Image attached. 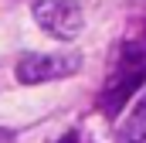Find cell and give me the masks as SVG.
<instances>
[{"mask_svg": "<svg viewBox=\"0 0 146 143\" xmlns=\"http://www.w3.org/2000/svg\"><path fill=\"white\" fill-rule=\"evenodd\" d=\"M34 21L58 41H72L85 27V14L72 0H34Z\"/></svg>", "mask_w": 146, "mask_h": 143, "instance_id": "6da1fadb", "label": "cell"}, {"mask_svg": "<svg viewBox=\"0 0 146 143\" xmlns=\"http://www.w3.org/2000/svg\"><path fill=\"white\" fill-rule=\"evenodd\" d=\"M82 68V55L75 51H61V55H24L17 61V78L24 85H37V82H51V78H68Z\"/></svg>", "mask_w": 146, "mask_h": 143, "instance_id": "7a4b0ae2", "label": "cell"}, {"mask_svg": "<svg viewBox=\"0 0 146 143\" xmlns=\"http://www.w3.org/2000/svg\"><path fill=\"white\" fill-rule=\"evenodd\" d=\"M119 143H146V92L119 126Z\"/></svg>", "mask_w": 146, "mask_h": 143, "instance_id": "3957f363", "label": "cell"}, {"mask_svg": "<svg viewBox=\"0 0 146 143\" xmlns=\"http://www.w3.org/2000/svg\"><path fill=\"white\" fill-rule=\"evenodd\" d=\"M136 82H143V68H136V72H122V75L112 82V89H106V96H102V106L109 109V112H115V109H119V102L129 96V89H133Z\"/></svg>", "mask_w": 146, "mask_h": 143, "instance_id": "277c9868", "label": "cell"}]
</instances>
